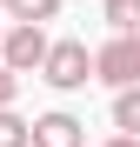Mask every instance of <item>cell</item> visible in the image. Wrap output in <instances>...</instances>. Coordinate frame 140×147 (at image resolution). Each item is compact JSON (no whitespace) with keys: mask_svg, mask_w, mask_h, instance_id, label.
Listing matches in <instances>:
<instances>
[{"mask_svg":"<svg viewBox=\"0 0 140 147\" xmlns=\"http://www.w3.org/2000/svg\"><path fill=\"white\" fill-rule=\"evenodd\" d=\"M100 7H107V0H100Z\"/></svg>","mask_w":140,"mask_h":147,"instance_id":"13","label":"cell"},{"mask_svg":"<svg viewBox=\"0 0 140 147\" xmlns=\"http://www.w3.org/2000/svg\"><path fill=\"white\" fill-rule=\"evenodd\" d=\"M0 147H33V120H20L13 107H0Z\"/></svg>","mask_w":140,"mask_h":147,"instance_id":"6","label":"cell"},{"mask_svg":"<svg viewBox=\"0 0 140 147\" xmlns=\"http://www.w3.org/2000/svg\"><path fill=\"white\" fill-rule=\"evenodd\" d=\"M7 20H60V0H7Z\"/></svg>","mask_w":140,"mask_h":147,"instance_id":"8","label":"cell"},{"mask_svg":"<svg viewBox=\"0 0 140 147\" xmlns=\"http://www.w3.org/2000/svg\"><path fill=\"white\" fill-rule=\"evenodd\" d=\"M0 54H7V27H0Z\"/></svg>","mask_w":140,"mask_h":147,"instance_id":"11","label":"cell"},{"mask_svg":"<svg viewBox=\"0 0 140 147\" xmlns=\"http://www.w3.org/2000/svg\"><path fill=\"white\" fill-rule=\"evenodd\" d=\"M33 147H87V127H80L67 107H54V114L33 120Z\"/></svg>","mask_w":140,"mask_h":147,"instance_id":"4","label":"cell"},{"mask_svg":"<svg viewBox=\"0 0 140 147\" xmlns=\"http://www.w3.org/2000/svg\"><path fill=\"white\" fill-rule=\"evenodd\" d=\"M20 80H27V74H20V67H7V60H0V107H13V100H20Z\"/></svg>","mask_w":140,"mask_h":147,"instance_id":"9","label":"cell"},{"mask_svg":"<svg viewBox=\"0 0 140 147\" xmlns=\"http://www.w3.org/2000/svg\"><path fill=\"white\" fill-rule=\"evenodd\" d=\"M100 147H140V134H113V140H100Z\"/></svg>","mask_w":140,"mask_h":147,"instance_id":"10","label":"cell"},{"mask_svg":"<svg viewBox=\"0 0 140 147\" xmlns=\"http://www.w3.org/2000/svg\"><path fill=\"white\" fill-rule=\"evenodd\" d=\"M0 7H7V0H0Z\"/></svg>","mask_w":140,"mask_h":147,"instance_id":"12","label":"cell"},{"mask_svg":"<svg viewBox=\"0 0 140 147\" xmlns=\"http://www.w3.org/2000/svg\"><path fill=\"white\" fill-rule=\"evenodd\" d=\"M47 47H54V40H47V20H13V27H7V54H0V60L20 67V74H40V67H47Z\"/></svg>","mask_w":140,"mask_h":147,"instance_id":"3","label":"cell"},{"mask_svg":"<svg viewBox=\"0 0 140 147\" xmlns=\"http://www.w3.org/2000/svg\"><path fill=\"white\" fill-rule=\"evenodd\" d=\"M40 80L54 87V94H80V87L93 80V54H87V40H54V47H47Z\"/></svg>","mask_w":140,"mask_h":147,"instance_id":"1","label":"cell"},{"mask_svg":"<svg viewBox=\"0 0 140 147\" xmlns=\"http://www.w3.org/2000/svg\"><path fill=\"white\" fill-rule=\"evenodd\" d=\"M107 27L113 34H140V0H107Z\"/></svg>","mask_w":140,"mask_h":147,"instance_id":"7","label":"cell"},{"mask_svg":"<svg viewBox=\"0 0 140 147\" xmlns=\"http://www.w3.org/2000/svg\"><path fill=\"white\" fill-rule=\"evenodd\" d=\"M113 127L140 134V87H113Z\"/></svg>","mask_w":140,"mask_h":147,"instance_id":"5","label":"cell"},{"mask_svg":"<svg viewBox=\"0 0 140 147\" xmlns=\"http://www.w3.org/2000/svg\"><path fill=\"white\" fill-rule=\"evenodd\" d=\"M93 80H107V87H140V34H113L100 54H93Z\"/></svg>","mask_w":140,"mask_h":147,"instance_id":"2","label":"cell"}]
</instances>
